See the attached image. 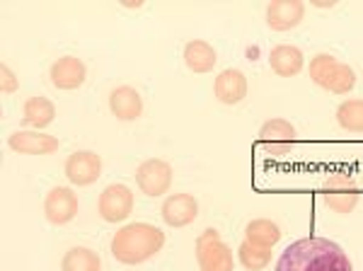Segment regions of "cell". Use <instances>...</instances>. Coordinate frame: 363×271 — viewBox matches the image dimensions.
<instances>
[{"label": "cell", "instance_id": "cell-1", "mask_svg": "<svg viewBox=\"0 0 363 271\" xmlns=\"http://www.w3.org/2000/svg\"><path fill=\"white\" fill-rule=\"evenodd\" d=\"M277 271H354L344 247L327 238L296 240L279 257Z\"/></svg>", "mask_w": 363, "mask_h": 271}, {"label": "cell", "instance_id": "cell-2", "mask_svg": "<svg viewBox=\"0 0 363 271\" xmlns=\"http://www.w3.org/2000/svg\"><path fill=\"white\" fill-rule=\"evenodd\" d=\"M112 257L119 264L136 267V264L148 262L165 247V233L150 223H131L116 231L112 238Z\"/></svg>", "mask_w": 363, "mask_h": 271}, {"label": "cell", "instance_id": "cell-3", "mask_svg": "<svg viewBox=\"0 0 363 271\" xmlns=\"http://www.w3.org/2000/svg\"><path fill=\"white\" fill-rule=\"evenodd\" d=\"M310 80L318 87L327 92H335V95H349L356 87V73L349 63L337 61L332 54H318L313 56L308 66Z\"/></svg>", "mask_w": 363, "mask_h": 271}, {"label": "cell", "instance_id": "cell-4", "mask_svg": "<svg viewBox=\"0 0 363 271\" xmlns=\"http://www.w3.org/2000/svg\"><path fill=\"white\" fill-rule=\"evenodd\" d=\"M322 197L330 211L347 216L356 209L361 197V187L356 177L347 170H330L322 179Z\"/></svg>", "mask_w": 363, "mask_h": 271}, {"label": "cell", "instance_id": "cell-5", "mask_svg": "<svg viewBox=\"0 0 363 271\" xmlns=\"http://www.w3.org/2000/svg\"><path fill=\"white\" fill-rule=\"evenodd\" d=\"M196 262L199 271H233L235 267V255L230 252L218 231L208 228L196 238Z\"/></svg>", "mask_w": 363, "mask_h": 271}, {"label": "cell", "instance_id": "cell-6", "mask_svg": "<svg viewBox=\"0 0 363 271\" xmlns=\"http://www.w3.org/2000/svg\"><path fill=\"white\" fill-rule=\"evenodd\" d=\"M172 167L169 162L160 160V157H150L143 160L136 170V184L145 197L155 199V197H165L172 187Z\"/></svg>", "mask_w": 363, "mask_h": 271}, {"label": "cell", "instance_id": "cell-7", "mask_svg": "<svg viewBox=\"0 0 363 271\" xmlns=\"http://www.w3.org/2000/svg\"><path fill=\"white\" fill-rule=\"evenodd\" d=\"M133 204V194L126 184H109L99 194L97 214L104 223H121L131 216Z\"/></svg>", "mask_w": 363, "mask_h": 271}, {"label": "cell", "instance_id": "cell-8", "mask_svg": "<svg viewBox=\"0 0 363 271\" xmlns=\"http://www.w3.org/2000/svg\"><path fill=\"white\" fill-rule=\"evenodd\" d=\"M259 143L274 157L291 155L296 143V126L289 119H269L259 128Z\"/></svg>", "mask_w": 363, "mask_h": 271}, {"label": "cell", "instance_id": "cell-9", "mask_svg": "<svg viewBox=\"0 0 363 271\" xmlns=\"http://www.w3.org/2000/svg\"><path fill=\"white\" fill-rule=\"evenodd\" d=\"M63 172H66V179L73 187H90L102 175V157L92 150H78L68 155Z\"/></svg>", "mask_w": 363, "mask_h": 271}, {"label": "cell", "instance_id": "cell-10", "mask_svg": "<svg viewBox=\"0 0 363 271\" xmlns=\"http://www.w3.org/2000/svg\"><path fill=\"white\" fill-rule=\"evenodd\" d=\"M44 216L51 226H66L78 216V194L70 187H54L44 197Z\"/></svg>", "mask_w": 363, "mask_h": 271}, {"label": "cell", "instance_id": "cell-11", "mask_svg": "<svg viewBox=\"0 0 363 271\" xmlns=\"http://www.w3.org/2000/svg\"><path fill=\"white\" fill-rule=\"evenodd\" d=\"M306 17V3L301 0H274L267 5V25L274 32H291Z\"/></svg>", "mask_w": 363, "mask_h": 271}, {"label": "cell", "instance_id": "cell-12", "mask_svg": "<svg viewBox=\"0 0 363 271\" xmlns=\"http://www.w3.org/2000/svg\"><path fill=\"white\" fill-rule=\"evenodd\" d=\"M160 216L169 228L191 226L199 216L196 197H191V194H172V197H165L162 209H160Z\"/></svg>", "mask_w": 363, "mask_h": 271}, {"label": "cell", "instance_id": "cell-13", "mask_svg": "<svg viewBox=\"0 0 363 271\" xmlns=\"http://www.w3.org/2000/svg\"><path fill=\"white\" fill-rule=\"evenodd\" d=\"M8 145L20 155H54L61 140L42 131H15L8 138Z\"/></svg>", "mask_w": 363, "mask_h": 271}, {"label": "cell", "instance_id": "cell-14", "mask_svg": "<svg viewBox=\"0 0 363 271\" xmlns=\"http://www.w3.org/2000/svg\"><path fill=\"white\" fill-rule=\"evenodd\" d=\"M247 75L238 68H225L218 73V78L213 82V95L218 102L223 104H238L247 97Z\"/></svg>", "mask_w": 363, "mask_h": 271}, {"label": "cell", "instance_id": "cell-15", "mask_svg": "<svg viewBox=\"0 0 363 271\" xmlns=\"http://www.w3.org/2000/svg\"><path fill=\"white\" fill-rule=\"evenodd\" d=\"M49 75L58 90H78L87 78V68L80 58L63 56V58H58V61H54Z\"/></svg>", "mask_w": 363, "mask_h": 271}, {"label": "cell", "instance_id": "cell-16", "mask_svg": "<svg viewBox=\"0 0 363 271\" xmlns=\"http://www.w3.org/2000/svg\"><path fill=\"white\" fill-rule=\"evenodd\" d=\"M109 109L119 121H136L143 114V99L131 85H119L109 95Z\"/></svg>", "mask_w": 363, "mask_h": 271}, {"label": "cell", "instance_id": "cell-17", "mask_svg": "<svg viewBox=\"0 0 363 271\" xmlns=\"http://www.w3.org/2000/svg\"><path fill=\"white\" fill-rule=\"evenodd\" d=\"M269 66L281 78H294L306 66V58H303V51L294 44H279L269 51Z\"/></svg>", "mask_w": 363, "mask_h": 271}, {"label": "cell", "instance_id": "cell-18", "mask_svg": "<svg viewBox=\"0 0 363 271\" xmlns=\"http://www.w3.org/2000/svg\"><path fill=\"white\" fill-rule=\"evenodd\" d=\"M56 119V107L46 97H29L22 107V123L29 126V131H42Z\"/></svg>", "mask_w": 363, "mask_h": 271}, {"label": "cell", "instance_id": "cell-19", "mask_svg": "<svg viewBox=\"0 0 363 271\" xmlns=\"http://www.w3.org/2000/svg\"><path fill=\"white\" fill-rule=\"evenodd\" d=\"M184 63L191 73H211L218 63L216 49L203 39H194L184 46Z\"/></svg>", "mask_w": 363, "mask_h": 271}, {"label": "cell", "instance_id": "cell-20", "mask_svg": "<svg viewBox=\"0 0 363 271\" xmlns=\"http://www.w3.org/2000/svg\"><path fill=\"white\" fill-rule=\"evenodd\" d=\"M245 240L252 245L269 247V250H272L281 240V228L272 218H255V221H250L247 228H245Z\"/></svg>", "mask_w": 363, "mask_h": 271}, {"label": "cell", "instance_id": "cell-21", "mask_svg": "<svg viewBox=\"0 0 363 271\" xmlns=\"http://www.w3.org/2000/svg\"><path fill=\"white\" fill-rule=\"evenodd\" d=\"M102 259L90 247H73L61 259V271H99Z\"/></svg>", "mask_w": 363, "mask_h": 271}, {"label": "cell", "instance_id": "cell-22", "mask_svg": "<svg viewBox=\"0 0 363 271\" xmlns=\"http://www.w3.org/2000/svg\"><path fill=\"white\" fill-rule=\"evenodd\" d=\"M337 123L349 133H363V99H344L337 107Z\"/></svg>", "mask_w": 363, "mask_h": 271}, {"label": "cell", "instance_id": "cell-23", "mask_svg": "<svg viewBox=\"0 0 363 271\" xmlns=\"http://www.w3.org/2000/svg\"><path fill=\"white\" fill-rule=\"evenodd\" d=\"M238 259L247 271H262V269L269 267V262H272V250H269V247L252 245L245 240L238 250Z\"/></svg>", "mask_w": 363, "mask_h": 271}, {"label": "cell", "instance_id": "cell-24", "mask_svg": "<svg viewBox=\"0 0 363 271\" xmlns=\"http://www.w3.org/2000/svg\"><path fill=\"white\" fill-rule=\"evenodd\" d=\"M0 78H3V82H0V87H3L5 95H10V92H17V87H20V82H17V75L10 70L8 66L0 68Z\"/></svg>", "mask_w": 363, "mask_h": 271}, {"label": "cell", "instance_id": "cell-25", "mask_svg": "<svg viewBox=\"0 0 363 271\" xmlns=\"http://www.w3.org/2000/svg\"><path fill=\"white\" fill-rule=\"evenodd\" d=\"M315 8H335V0H313Z\"/></svg>", "mask_w": 363, "mask_h": 271}, {"label": "cell", "instance_id": "cell-26", "mask_svg": "<svg viewBox=\"0 0 363 271\" xmlns=\"http://www.w3.org/2000/svg\"><path fill=\"white\" fill-rule=\"evenodd\" d=\"M121 5H124V8H140V0H133V3H128L126 0V3H121Z\"/></svg>", "mask_w": 363, "mask_h": 271}]
</instances>
